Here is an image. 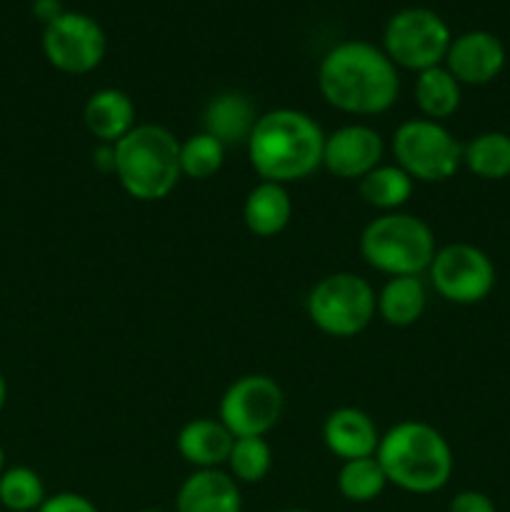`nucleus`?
<instances>
[{"mask_svg":"<svg viewBox=\"0 0 510 512\" xmlns=\"http://www.w3.org/2000/svg\"><path fill=\"white\" fill-rule=\"evenodd\" d=\"M318 90L340 113L378 115L398 100L400 75L383 48L365 40H345L320 60Z\"/></svg>","mask_w":510,"mask_h":512,"instance_id":"nucleus-1","label":"nucleus"},{"mask_svg":"<svg viewBox=\"0 0 510 512\" xmlns=\"http://www.w3.org/2000/svg\"><path fill=\"white\" fill-rule=\"evenodd\" d=\"M325 133L308 113L275 108L258 115L248 143V158L260 180L288 185L323 168Z\"/></svg>","mask_w":510,"mask_h":512,"instance_id":"nucleus-2","label":"nucleus"},{"mask_svg":"<svg viewBox=\"0 0 510 512\" xmlns=\"http://www.w3.org/2000/svg\"><path fill=\"white\" fill-rule=\"evenodd\" d=\"M388 485L403 493L433 495L450 483L453 450L438 428L420 420H403L380 435L375 450Z\"/></svg>","mask_w":510,"mask_h":512,"instance_id":"nucleus-3","label":"nucleus"},{"mask_svg":"<svg viewBox=\"0 0 510 512\" xmlns=\"http://www.w3.org/2000/svg\"><path fill=\"white\" fill-rule=\"evenodd\" d=\"M115 178L140 203L168 198L180 183V140L168 128L140 123L115 143Z\"/></svg>","mask_w":510,"mask_h":512,"instance_id":"nucleus-4","label":"nucleus"},{"mask_svg":"<svg viewBox=\"0 0 510 512\" xmlns=\"http://www.w3.org/2000/svg\"><path fill=\"white\" fill-rule=\"evenodd\" d=\"M435 253V235L423 218L410 213H383L360 233V255L378 273L400 275L428 273Z\"/></svg>","mask_w":510,"mask_h":512,"instance_id":"nucleus-5","label":"nucleus"},{"mask_svg":"<svg viewBox=\"0 0 510 512\" xmlns=\"http://www.w3.org/2000/svg\"><path fill=\"white\" fill-rule=\"evenodd\" d=\"M308 318L330 338H355L373 323L378 295L373 285L355 273H330L310 288L305 300Z\"/></svg>","mask_w":510,"mask_h":512,"instance_id":"nucleus-6","label":"nucleus"},{"mask_svg":"<svg viewBox=\"0 0 510 512\" xmlns=\"http://www.w3.org/2000/svg\"><path fill=\"white\" fill-rule=\"evenodd\" d=\"M395 165L413 183H445L463 165V145L443 123L428 118L405 120L393 133Z\"/></svg>","mask_w":510,"mask_h":512,"instance_id":"nucleus-7","label":"nucleus"},{"mask_svg":"<svg viewBox=\"0 0 510 512\" xmlns=\"http://www.w3.org/2000/svg\"><path fill=\"white\" fill-rule=\"evenodd\" d=\"M448 23L430 8H403L388 20L383 30V50L395 68L423 70L443 65L450 48Z\"/></svg>","mask_w":510,"mask_h":512,"instance_id":"nucleus-8","label":"nucleus"},{"mask_svg":"<svg viewBox=\"0 0 510 512\" xmlns=\"http://www.w3.org/2000/svg\"><path fill=\"white\" fill-rule=\"evenodd\" d=\"M285 408L283 388L270 375H243L220 398V423L233 438H265Z\"/></svg>","mask_w":510,"mask_h":512,"instance_id":"nucleus-9","label":"nucleus"},{"mask_svg":"<svg viewBox=\"0 0 510 512\" xmlns=\"http://www.w3.org/2000/svg\"><path fill=\"white\" fill-rule=\"evenodd\" d=\"M435 293L455 305L483 303L495 288V265L485 250L470 243L438 248L428 268Z\"/></svg>","mask_w":510,"mask_h":512,"instance_id":"nucleus-10","label":"nucleus"},{"mask_svg":"<svg viewBox=\"0 0 510 512\" xmlns=\"http://www.w3.org/2000/svg\"><path fill=\"white\" fill-rule=\"evenodd\" d=\"M108 50L105 30L85 13L65 10L60 18L43 28V53L55 70L68 75H85L98 68Z\"/></svg>","mask_w":510,"mask_h":512,"instance_id":"nucleus-11","label":"nucleus"},{"mask_svg":"<svg viewBox=\"0 0 510 512\" xmlns=\"http://www.w3.org/2000/svg\"><path fill=\"white\" fill-rule=\"evenodd\" d=\"M385 145L375 128L350 123L325 135L323 168L340 180H360L383 160Z\"/></svg>","mask_w":510,"mask_h":512,"instance_id":"nucleus-12","label":"nucleus"},{"mask_svg":"<svg viewBox=\"0 0 510 512\" xmlns=\"http://www.w3.org/2000/svg\"><path fill=\"white\" fill-rule=\"evenodd\" d=\"M443 63L460 85H488L503 73L505 45L488 30H468L450 40Z\"/></svg>","mask_w":510,"mask_h":512,"instance_id":"nucleus-13","label":"nucleus"},{"mask_svg":"<svg viewBox=\"0 0 510 512\" xmlns=\"http://www.w3.org/2000/svg\"><path fill=\"white\" fill-rule=\"evenodd\" d=\"M173 512H243V495L230 473L195 470L180 485Z\"/></svg>","mask_w":510,"mask_h":512,"instance_id":"nucleus-14","label":"nucleus"},{"mask_svg":"<svg viewBox=\"0 0 510 512\" xmlns=\"http://www.w3.org/2000/svg\"><path fill=\"white\" fill-rule=\"evenodd\" d=\"M323 443L335 458L358 460L375 455L380 443L378 425L358 408H338L325 418Z\"/></svg>","mask_w":510,"mask_h":512,"instance_id":"nucleus-15","label":"nucleus"},{"mask_svg":"<svg viewBox=\"0 0 510 512\" xmlns=\"http://www.w3.org/2000/svg\"><path fill=\"white\" fill-rule=\"evenodd\" d=\"M175 443L185 463L193 465L195 470H213L228 463L235 438L220 420L195 418L180 428Z\"/></svg>","mask_w":510,"mask_h":512,"instance_id":"nucleus-16","label":"nucleus"},{"mask_svg":"<svg viewBox=\"0 0 510 512\" xmlns=\"http://www.w3.org/2000/svg\"><path fill=\"white\" fill-rule=\"evenodd\" d=\"M83 123L98 143L115 145L135 128V105L118 88L95 90L83 108Z\"/></svg>","mask_w":510,"mask_h":512,"instance_id":"nucleus-17","label":"nucleus"},{"mask_svg":"<svg viewBox=\"0 0 510 512\" xmlns=\"http://www.w3.org/2000/svg\"><path fill=\"white\" fill-rule=\"evenodd\" d=\"M255 123H258L255 105L250 103L248 95L235 93V90L218 93L205 105L203 130L208 135H213L215 140H220L225 148L228 145L248 143Z\"/></svg>","mask_w":510,"mask_h":512,"instance_id":"nucleus-18","label":"nucleus"},{"mask_svg":"<svg viewBox=\"0 0 510 512\" xmlns=\"http://www.w3.org/2000/svg\"><path fill=\"white\" fill-rule=\"evenodd\" d=\"M293 218V200H290L285 185L260 180L243 203L245 228L258 238H275L288 228Z\"/></svg>","mask_w":510,"mask_h":512,"instance_id":"nucleus-19","label":"nucleus"},{"mask_svg":"<svg viewBox=\"0 0 510 512\" xmlns=\"http://www.w3.org/2000/svg\"><path fill=\"white\" fill-rule=\"evenodd\" d=\"M428 293L420 275H400L390 278L378 293V315L393 328L415 325L425 313Z\"/></svg>","mask_w":510,"mask_h":512,"instance_id":"nucleus-20","label":"nucleus"},{"mask_svg":"<svg viewBox=\"0 0 510 512\" xmlns=\"http://www.w3.org/2000/svg\"><path fill=\"white\" fill-rule=\"evenodd\" d=\"M460 100H463L460 83L445 65L423 70L415 78V103H418L423 118L440 123L460 108Z\"/></svg>","mask_w":510,"mask_h":512,"instance_id":"nucleus-21","label":"nucleus"},{"mask_svg":"<svg viewBox=\"0 0 510 512\" xmlns=\"http://www.w3.org/2000/svg\"><path fill=\"white\" fill-rule=\"evenodd\" d=\"M413 178H410L405 170H400L398 165H383L370 170L365 178L358 180L360 198L370 205V208H378L383 213H398L405 203L413 195Z\"/></svg>","mask_w":510,"mask_h":512,"instance_id":"nucleus-22","label":"nucleus"},{"mask_svg":"<svg viewBox=\"0 0 510 512\" xmlns=\"http://www.w3.org/2000/svg\"><path fill=\"white\" fill-rule=\"evenodd\" d=\"M463 165L480 180L510 178V135L500 130L475 135L463 145Z\"/></svg>","mask_w":510,"mask_h":512,"instance_id":"nucleus-23","label":"nucleus"},{"mask_svg":"<svg viewBox=\"0 0 510 512\" xmlns=\"http://www.w3.org/2000/svg\"><path fill=\"white\" fill-rule=\"evenodd\" d=\"M385 488H388V478H385L383 468H380L375 455H370V458L345 460L340 465L338 490L350 503H370V500L380 498Z\"/></svg>","mask_w":510,"mask_h":512,"instance_id":"nucleus-24","label":"nucleus"},{"mask_svg":"<svg viewBox=\"0 0 510 512\" xmlns=\"http://www.w3.org/2000/svg\"><path fill=\"white\" fill-rule=\"evenodd\" d=\"M45 498V485L35 470L15 465L0 475V505L5 512H38Z\"/></svg>","mask_w":510,"mask_h":512,"instance_id":"nucleus-25","label":"nucleus"},{"mask_svg":"<svg viewBox=\"0 0 510 512\" xmlns=\"http://www.w3.org/2000/svg\"><path fill=\"white\" fill-rule=\"evenodd\" d=\"M225 163V145L205 130L180 143V173L193 180H208Z\"/></svg>","mask_w":510,"mask_h":512,"instance_id":"nucleus-26","label":"nucleus"},{"mask_svg":"<svg viewBox=\"0 0 510 512\" xmlns=\"http://www.w3.org/2000/svg\"><path fill=\"white\" fill-rule=\"evenodd\" d=\"M225 465L235 483H260L273 468V450L265 438H235Z\"/></svg>","mask_w":510,"mask_h":512,"instance_id":"nucleus-27","label":"nucleus"},{"mask_svg":"<svg viewBox=\"0 0 510 512\" xmlns=\"http://www.w3.org/2000/svg\"><path fill=\"white\" fill-rule=\"evenodd\" d=\"M38 512H100L95 503H90L85 495L78 493H55L45 498Z\"/></svg>","mask_w":510,"mask_h":512,"instance_id":"nucleus-28","label":"nucleus"},{"mask_svg":"<svg viewBox=\"0 0 510 512\" xmlns=\"http://www.w3.org/2000/svg\"><path fill=\"white\" fill-rule=\"evenodd\" d=\"M448 512H498L495 503L480 490H463L450 500Z\"/></svg>","mask_w":510,"mask_h":512,"instance_id":"nucleus-29","label":"nucleus"},{"mask_svg":"<svg viewBox=\"0 0 510 512\" xmlns=\"http://www.w3.org/2000/svg\"><path fill=\"white\" fill-rule=\"evenodd\" d=\"M65 10L60 0H33V15L40 20L43 25L53 23L55 18H60Z\"/></svg>","mask_w":510,"mask_h":512,"instance_id":"nucleus-30","label":"nucleus"},{"mask_svg":"<svg viewBox=\"0 0 510 512\" xmlns=\"http://www.w3.org/2000/svg\"><path fill=\"white\" fill-rule=\"evenodd\" d=\"M5 403H8V383H5L3 373H0V413H3Z\"/></svg>","mask_w":510,"mask_h":512,"instance_id":"nucleus-31","label":"nucleus"},{"mask_svg":"<svg viewBox=\"0 0 510 512\" xmlns=\"http://www.w3.org/2000/svg\"><path fill=\"white\" fill-rule=\"evenodd\" d=\"M5 473V450L0 448V475Z\"/></svg>","mask_w":510,"mask_h":512,"instance_id":"nucleus-32","label":"nucleus"},{"mask_svg":"<svg viewBox=\"0 0 510 512\" xmlns=\"http://www.w3.org/2000/svg\"><path fill=\"white\" fill-rule=\"evenodd\" d=\"M278 512H313V510H305V508H285V510H278Z\"/></svg>","mask_w":510,"mask_h":512,"instance_id":"nucleus-33","label":"nucleus"},{"mask_svg":"<svg viewBox=\"0 0 510 512\" xmlns=\"http://www.w3.org/2000/svg\"><path fill=\"white\" fill-rule=\"evenodd\" d=\"M140 512H170V510H160V508H145V510H140Z\"/></svg>","mask_w":510,"mask_h":512,"instance_id":"nucleus-34","label":"nucleus"}]
</instances>
